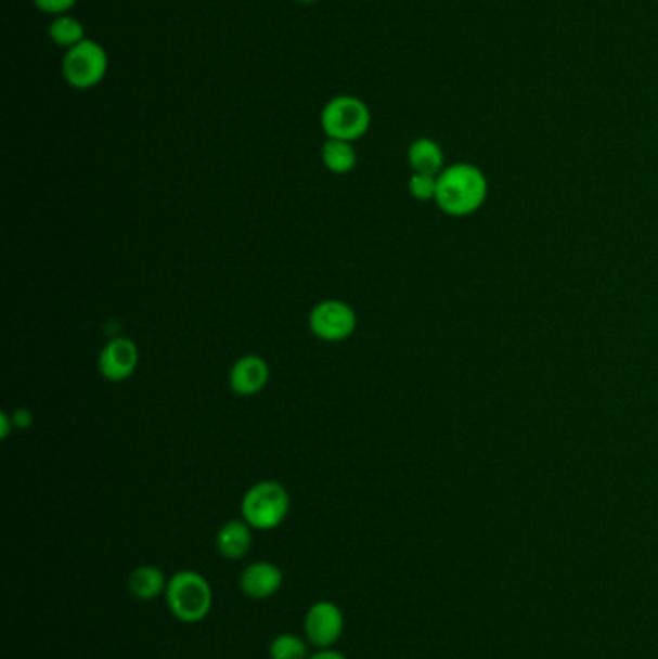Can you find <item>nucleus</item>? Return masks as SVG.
<instances>
[{
  "label": "nucleus",
  "instance_id": "obj_12",
  "mask_svg": "<svg viewBox=\"0 0 658 659\" xmlns=\"http://www.w3.org/2000/svg\"><path fill=\"white\" fill-rule=\"evenodd\" d=\"M408 163L413 173L439 176L444 170V153L435 139H415L408 148Z\"/></svg>",
  "mask_w": 658,
  "mask_h": 659
},
{
  "label": "nucleus",
  "instance_id": "obj_22",
  "mask_svg": "<svg viewBox=\"0 0 658 659\" xmlns=\"http://www.w3.org/2000/svg\"><path fill=\"white\" fill-rule=\"evenodd\" d=\"M301 4H313V2H319V0H298Z\"/></svg>",
  "mask_w": 658,
  "mask_h": 659
},
{
  "label": "nucleus",
  "instance_id": "obj_19",
  "mask_svg": "<svg viewBox=\"0 0 658 659\" xmlns=\"http://www.w3.org/2000/svg\"><path fill=\"white\" fill-rule=\"evenodd\" d=\"M12 421H14V426H18V428H27V426H31V423H34V416H31V413L27 409H20Z\"/></svg>",
  "mask_w": 658,
  "mask_h": 659
},
{
  "label": "nucleus",
  "instance_id": "obj_2",
  "mask_svg": "<svg viewBox=\"0 0 658 659\" xmlns=\"http://www.w3.org/2000/svg\"><path fill=\"white\" fill-rule=\"evenodd\" d=\"M167 604L182 623L195 624L211 613L212 590L207 579L195 571H178L167 584Z\"/></svg>",
  "mask_w": 658,
  "mask_h": 659
},
{
  "label": "nucleus",
  "instance_id": "obj_3",
  "mask_svg": "<svg viewBox=\"0 0 658 659\" xmlns=\"http://www.w3.org/2000/svg\"><path fill=\"white\" fill-rule=\"evenodd\" d=\"M242 519L255 530L281 527L291 512V495L281 482L263 480L247 490L242 498Z\"/></svg>",
  "mask_w": 658,
  "mask_h": 659
},
{
  "label": "nucleus",
  "instance_id": "obj_13",
  "mask_svg": "<svg viewBox=\"0 0 658 659\" xmlns=\"http://www.w3.org/2000/svg\"><path fill=\"white\" fill-rule=\"evenodd\" d=\"M167 574L155 565H141L136 567L128 577V590L133 598L140 602H151L158 594L167 592Z\"/></svg>",
  "mask_w": 658,
  "mask_h": 659
},
{
  "label": "nucleus",
  "instance_id": "obj_10",
  "mask_svg": "<svg viewBox=\"0 0 658 659\" xmlns=\"http://www.w3.org/2000/svg\"><path fill=\"white\" fill-rule=\"evenodd\" d=\"M282 582L281 567L271 561H255L240 574V589L251 599L271 598L282 589Z\"/></svg>",
  "mask_w": 658,
  "mask_h": 659
},
{
  "label": "nucleus",
  "instance_id": "obj_4",
  "mask_svg": "<svg viewBox=\"0 0 658 659\" xmlns=\"http://www.w3.org/2000/svg\"><path fill=\"white\" fill-rule=\"evenodd\" d=\"M108 52L103 44L86 39L70 51L64 52L62 79L76 91H88L98 87L108 74Z\"/></svg>",
  "mask_w": 658,
  "mask_h": 659
},
{
  "label": "nucleus",
  "instance_id": "obj_20",
  "mask_svg": "<svg viewBox=\"0 0 658 659\" xmlns=\"http://www.w3.org/2000/svg\"><path fill=\"white\" fill-rule=\"evenodd\" d=\"M309 659H346V656L338 650H333V648H326V650L317 651Z\"/></svg>",
  "mask_w": 658,
  "mask_h": 659
},
{
  "label": "nucleus",
  "instance_id": "obj_8",
  "mask_svg": "<svg viewBox=\"0 0 658 659\" xmlns=\"http://www.w3.org/2000/svg\"><path fill=\"white\" fill-rule=\"evenodd\" d=\"M99 373L108 382L128 380L138 364H140V349L130 338L111 339L99 353Z\"/></svg>",
  "mask_w": 658,
  "mask_h": 659
},
{
  "label": "nucleus",
  "instance_id": "obj_5",
  "mask_svg": "<svg viewBox=\"0 0 658 659\" xmlns=\"http://www.w3.org/2000/svg\"><path fill=\"white\" fill-rule=\"evenodd\" d=\"M321 128L328 139L353 143L371 128V108L360 96H334L321 113Z\"/></svg>",
  "mask_w": 658,
  "mask_h": 659
},
{
  "label": "nucleus",
  "instance_id": "obj_14",
  "mask_svg": "<svg viewBox=\"0 0 658 659\" xmlns=\"http://www.w3.org/2000/svg\"><path fill=\"white\" fill-rule=\"evenodd\" d=\"M47 31H49V39L59 49H64V52L70 51L76 44L88 39L86 37V27L79 22L78 17L72 16V14L54 16Z\"/></svg>",
  "mask_w": 658,
  "mask_h": 659
},
{
  "label": "nucleus",
  "instance_id": "obj_15",
  "mask_svg": "<svg viewBox=\"0 0 658 659\" xmlns=\"http://www.w3.org/2000/svg\"><path fill=\"white\" fill-rule=\"evenodd\" d=\"M321 156H323V165L326 166V170L338 173V176L351 172L358 165V153L350 141L326 139Z\"/></svg>",
  "mask_w": 658,
  "mask_h": 659
},
{
  "label": "nucleus",
  "instance_id": "obj_16",
  "mask_svg": "<svg viewBox=\"0 0 658 659\" xmlns=\"http://www.w3.org/2000/svg\"><path fill=\"white\" fill-rule=\"evenodd\" d=\"M271 659H308V644L296 634H279L269 648Z\"/></svg>",
  "mask_w": 658,
  "mask_h": 659
},
{
  "label": "nucleus",
  "instance_id": "obj_11",
  "mask_svg": "<svg viewBox=\"0 0 658 659\" xmlns=\"http://www.w3.org/2000/svg\"><path fill=\"white\" fill-rule=\"evenodd\" d=\"M251 547V527L244 519L224 522L217 532V550L224 559L236 561L246 557Z\"/></svg>",
  "mask_w": 658,
  "mask_h": 659
},
{
  "label": "nucleus",
  "instance_id": "obj_9",
  "mask_svg": "<svg viewBox=\"0 0 658 659\" xmlns=\"http://www.w3.org/2000/svg\"><path fill=\"white\" fill-rule=\"evenodd\" d=\"M269 378H271V369L263 357H242L230 369V390L242 398H251L265 390Z\"/></svg>",
  "mask_w": 658,
  "mask_h": 659
},
{
  "label": "nucleus",
  "instance_id": "obj_6",
  "mask_svg": "<svg viewBox=\"0 0 658 659\" xmlns=\"http://www.w3.org/2000/svg\"><path fill=\"white\" fill-rule=\"evenodd\" d=\"M358 328V314L350 305L338 299H326L309 312V330L323 341L336 344L353 336Z\"/></svg>",
  "mask_w": 658,
  "mask_h": 659
},
{
  "label": "nucleus",
  "instance_id": "obj_21",
  "mask_svg": "<svg viewBox=\"0 0 658 659\" xmlns=\"http://www.w3.org/2000/svg\"><path fill=\"white\" fill-rule=\"evenodd\" d=\"M0 425H2V438H7L10 430V416L7 411H2V413H0Z\"/></svg>",
  "mask_w": 658,
  "mask_h": 659
},
{
  "label": "nucleus",
  "instance_id": "obj_17",
  "mask_svg": "<svg viewBox=\"0 0 658 659\" xmlns=\"http://www.w3.org/2000/svg\"><path fill=\"white\" fill-rule=\"evenodd\" d=\"M408 190L413 199L435 201L437 195V176H425V173H412Z\"/></svg>",
  "mask_w": 658,
  "mask_h": 659
},
{
  "label": "nucleus",
  "instance_id": "obj_7",
  "mask_svg": "<svg viewBox=\"0 0 658 659\" xmlns=\"http://www.w3.org/2000/svg\"><path fill=\"white\" fill-rule=\"evenodd\" d=\"M304 631L309 644L317 650L333 648L344 633V613L340 607L328 599L315 602L304 619Z\"/></svg>",
  "mask_w": 658,
  "mask_h": 659
},
{
  "label": "nucleus",
  "instance_id": "obj_1",
  "mask_svg": "<svg viewBox=\"0 0 658 659\" xmlns=\"http://www.w3.org/2000/svg\"><path fill=\"white\" fill-rule=\"evenodd\" d=\"M489 183L481 168L469 163L448 166L437 176L435 203L448 217H469L483 207Z\"/></svg>",
  "mask_w": 658,
  "mask_h": 659
},
{
  "label": "nucleus",
  "instance_id": "obj_18",
  "mask_svg": "<svg viewBox=\"0 0 658 659\" xmlns=\"http://www.w3.org/2000/svg\"><path fill=\"white\" fill-rule=\"evenodd\" d=\"M36 9L49 16H62L70 14V10L78 4V0H31Z\"/></svg>",
  "mask_w": 658,
  "mask_h": 659
}]
</instances>
